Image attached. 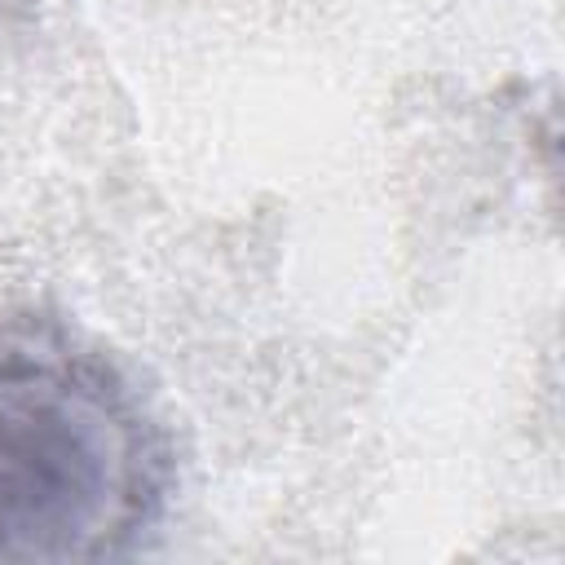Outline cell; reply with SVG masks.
Listing matches in <instances>:
<instances>
[{
    "mask_svg": "<svg viewBox=\"0 0 565 565\" xmlns=\"http://www.w3.org/2000/svg\"><path fill=\"white\" fill-rule=\"evenodd\" d=\"M150 499V450L115 388L62 358H0V565L115 556Z\"/></svg>",
    "mask_w": 565,
    "mask_h": 565,
    "instance_id": "cell-1",
    "label": "cell"
}]
</instances>
